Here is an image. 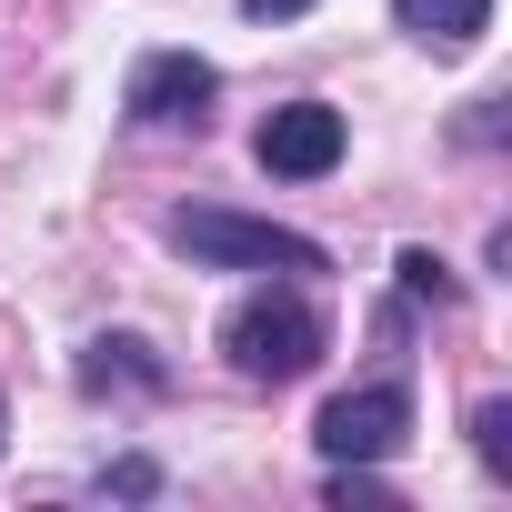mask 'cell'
Returning <instances> with one entry per match:
<instances>
[{
	"mask_svg": "<svg viewBox=\"0 0 512 512\" xmlns=\"http://www.w3.org/2000/svg\"><path fill=\"white\" fill-rule=\"evenodd\" d=\"M251 21H292V11H312V0H241Z\"/></svg>",
	"mask_w": 512,
	"mask_h": 512,
	"instance_id": "30bf717a",
	"label": "cell"
},
{
	"mask_svg": "<svg viewBox=\"0 0 512 512\" xmlns=\"http://www.w3.org/2000/svg\"><path fill=\"white\" fill-rule=\"evenodd\" d=\"M251 151H262V171H282V181H322L342 161V111L332 101H282Z\"/></svg>",
	"mask_w": 512,
	"mask_h": 512,
	"instance_id": "5b68a950",
	"label": "cell"
},
{
	"mask_svg": "<svg viewBox=\"0 0 512 512\" xmlns=\"http://www.w3.org/2000/svg\"><path fill=\"white\" fill-rule=\"evenodd\" d=\"M161 231H171V251H191V262H221V272H322V241H302V231H282V221L171 211Z\"/></svg>",
	"mask_w": 512,
	"mask_h": 512,
	"instance_id": "7a4b0ae2",
	"label": "cell"
},
{
	"mask_svg": "<svg viewBox=\"0 0 512 512\" xmlns=\"http://www.w3.org/2000/svg\"><path fill=\"white\" fill-rule=\"evenodd\" d=\"M472 442H482V472H512V412H502V402L472 412Z\"/></svg>",
	"mask_w": 512,
	"mask_h": 512,
	"instance_id": "ba28073f",
	"label": "cell"
},
{
	"mask_svg": "<svg viewBox=\"0 0 512 512\" xmlns=\"http://www.w3.org/2000/svg\"><path fill=\"white\" fill-rule=\"evenodd\" d=\"M221 362L241 382H302L322 362V312L302 292H251L231 322H221Z\"/></svg>",
	"mask_w": 512,
	"mask_h": 512,
	"instance_id": "6da1fadb",
	"label": "cell"
},
{
	"mask_svg": "<svg viewBox=\"0 0 512 512\" xmlns=\"http://www.w3.org/2000/svg\"><path fill=\"white\" fill-rule=\"evenodd\" d=\"M171 372L151 362V342H131V332H101L91 352H81V392H161Z\"/></svg>",
	"mask_w": 512,
	"mask_h": 512,
	"instance_id": "52a82bcc",
	"label": "cell"
},
{
	"mask_svg": "<svg viewBox=\"0 0 512 512\" xmlns=\"http://www.w3.org/2000/svg\"><path fill=\"white\" fill-rule=\"evenodd\" d=\"M392 21L422 41V51H472L492 31V0H392Z\"/></svg>",
	"mask_w": 512,
	"mask_h": 512,
	"instance_id": "8992f818",
	"label": "cell"
},
{
	"mask_svg": "<svg viewBox=\"0 0 512 512\" xmlns=\"http://www.w3.org/2000/svg\"><path fill=\"white\" fill-rule=\"evenodd\" d=\"M402 432H412V392H402V382H362V392L322 402V422H312L322 462H392Z\"/></svg>",
	"mask_w": 512,
	"mask_h": 512,
	"instance_id": "3957f363",
	"label": "cell"
},
{
	"mask_svg": "<svg viewBox=\"0 0 512 512\" xmlns=\"http://www.w3.org/2000/svg\"><path fill=\"white\" fill-rule=\"evenodd\" d=\"M402 292L412 302H452V272L432 262V251H402Z\"/></svg>",
	"mask_w": 512,
	"mask_h": 512,
	"instance_id": "9c48e42d",
	"label": "cell"
},
{
	"mask_svg": "<svg viewBox=\"0 0 512 512\" xmlns=\"http://www.w3.org/2000/svg\"><path fill=\"white\" fill-rule=\"evenodd\" d=\"M211 91H221V71L201 61V51H141L131 61V91H121V111L141 121V131H201V111H211Z\"/></svg>",
	"mask_w": 512,
	"mask_h": 512,
	"instance_id": "277c9868",
	"label": "cell"
}]
</instances>
